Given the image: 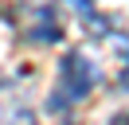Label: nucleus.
Wrapping results in <instances>:
<instances>
[{"mask_svg": "<svg viewBox=\"0 0 129 125\" xmlns=\"http://www.w3.org/2000/svg\"><path fill=\"white\" fill-rule=\"evenodd\" d=\"M94 82H98V70H94V62L82 51L63 55V62H59V82H55V94H51V109H67V106H74V102H82L94 90Z\"/></svg>", "mask_w": 129, "mask_h": 125, "instance_id": "nucleus-1", "label": "nucleus"}, {"mask_svg": "<svg viewBox=\"0 0 129 125\" xmlns=\"http://www.w3.org/2000/svg\"><path fill=\"white\" fill-rule=\"evenodd\" d=\"M71 4L78 8V12H86V8H90V0H71Z\"/></svg>", "mask_w": 129, "mask_h": 125, "instance_id": "nucleus-2", "label": "nucleus"}]
</instances>
